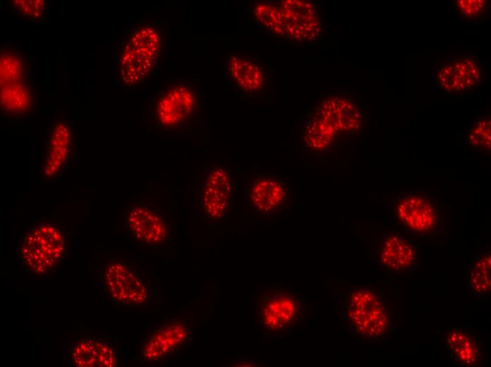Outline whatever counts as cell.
I'll return each instance as SVG.
<instances>
[{"instance_id":"6da1fadb","label":"cell","mask_w":491,"mask_h":367,"mask_svg":"<svg viewBox=\"0 0 491 367\" xmlns=\"http://www.w3.org/2000/svg\"><path fill=\"white\" fill-rule=\"evenodd\" d=\"M344 327L360 340L384 339L395 331L392 310L385 296L372 287H351L343 296Z\"/></svg>"},{"instance_id":"ba28073f","label":"cell","mask_w":491,"mask_h":367,"mask_svg":"<svg viewBox=\"0 0 491 367\" xmlns=\"http://www.w3.org/2000/svg\"><path fill=\"white\" fill-rule=\"evenodd\" d=\"M234 195V174L226 164L215 162L205 168L201 177L200 203L204 219H224Z\"/></svg>"},{"instance_id":"e0dca14e","label":"cell","mask_w":491,"mask_h":367,"mask_svg":"<svg viewBox=\"0 0 491 367\" xmlns=\"http://www.w3.org/2000/svg\"><path fill=\"white\" fill-rule=\"evenodd\" d=\"M117 360L116 350L109 342L92 337L78 339L68 353V364L72 366L113 367Z\"/></svg>"},{"instance_id":"5bb4252c","label":"cell","mask_w":491,"mask_h":367,"mask_svg":"<svg viewBox=\"0 0 491 367\" xmlns=\"http://www.w3.org/2000/svg\"><path fill=\"white\" fill-rule=\"evenodd\" d=\"M371 255L377 267L395 274L411 271L419 258L415 243L408 236L394 233L377 238Z\"/></svg>"},{"instance_id":"2e32d148","label":"cell","mask_w":491,"mask_h":367,"mask_svg":"<svg viewBox=\"0 0 491 367\" xmlns=\"http://www.w3.org/2000/svg\"><path fill=\"white\" fill-rule=\"evenodd\" d=\"M315 110L333 126L338 134L352 133L360 128V109L349 98L329 95L319 102Z\"/></svg>"},{"instance_id":"3957f363","label":"cell","mask_w":491,"mask_h":367,"mask_svg":"<svg viewBox=\"0 0 491 367\" xmlns=\"http://www.w3.org/2000/svg\"><path fill=\"white\" fill-rule=\"evenodd\" d=\"M392 218L396 227L422 237L432 238L442 228L440 200L423 190L407 191L396 195Z\"/></svg>"},{"instance_id":"ffe728a7","label":"cell","mask_w":491,"mask_h":367,"mask_svg":"<svg viewBox=\"0 0 491 367\" xmlns=\"http://www.w3.org/2000/svg\"><path fill=\"white\" fill-rule=\"evenodd\" d=\"M338 135L333 126L314 109L305 125L303 140L309 150L319 152L328 148Z\"/></svg>"},{"instance_id":"9c48e42d","label":"cell","mask_w":491,"mask_h":367,"mask_svg":"<svg viewBox=\"0 0 491 367\" xmlns=\"http://www.w3.org/2000/svg\"><path fill=\"white\" fill-rule=\"evenodd\" d=\"M247 203L258 215H274L284 212L291 200V189L281 174L273 172H255L246 186Z\"/></svg>"},{"instance_id":"7402d4cb","label":"cell","mask_w":491,"mask_h":367,"mask_svg":"<svg viewBox=\"0 0 491 367\" xmlns=\"http://www.w3.org/2000/svg\"><path fill=\"white\" fill-rule=\"evenodd\" d=\"M490 268L491 253L489 246L485 248L475 257L467 281L469 291L476 294H490Z\"/></svg>"},{"instance_id":"30bf717a","label":"cell","mask_w":491,"mask_h":367,"mask_svg":"<svg viewBox=\"0 0 491 367\" xmlns=\"http://www.w3.org/2000/svg\"><path fill=\"white\" fill-rule=\"evenodd\" d=\"M199 97L187 82H175L159 97L155 114L159 124L166 128L184 127L195 116Z\"/></svg>"},{"instance_id":"d4e9b609","label":"cell","mask_w":491,"mask_h":367,"mask_svg":"<svg viewBox=\"0 0 491 367\" xmlns=\"http://www.w3.org/2000/svg\"><path fill=\"white\" fill-rule=\"evenodd\" d=\"M23 64L17 55L10 52L1 54V85L20 83L23 78Z\"/></svg>"},{"instance_id":"44dd1931","label":"cell","mask_w":491,"mask_h":367,"mask_svg":"<svg viewBox=\"0 0 491 367\" xmlns=\"http://www.w3.org/2000/svg\"><path fill=\"white\" fill-rule=\"evenodd\" d=\"M253 20L262 30L276 36L286 37L281 12L278 5L257 1L252 6Z\"/></svg>"},{"instance_id":"8fae6325","label":"cell","mask_w":491,"mask_h":367,"mask_svg":"<svg viewBox=\"0 0 491 367\" xmlns=\"http://www.w3.org/2000/svg\"><path fill=\"white\" fill-rule=\"evenodd\" d=\"M286 37L302 44H313L322 35V22L316 2L284 0L278 3Z\"/></svg>"},{"instance_id":"cb8c5ba5","label":"cell","mask_w":491,"mask_h":367,"mask_svg":"<svg viewBox=\"0 0 491 367\" xmlns=\"http://www.w3.org/2000/svg\"><path fill=\"white\" fill-rule=\"evenodd\" d=\"M490 124L487 116H479L472 124L466 136L468 144L485 155L490 152Z\"/></svg>"},{"instance_id":"9a60e30c","label":"cell","mask_w":491,"mask_h":367,"mask_svg":"<svg viewBox=\"0 0 491 367\" xmlns=\"http://www.w3.org/2000/svg\"><path fill=\"white\" fill-rule=\"evenodd\" d=\"M481 76L476 61L463 54L444 59L437 71L439 84L449 92L472 90L480 82Z\"/></svg>"},{"instance_id":"8992f818","label":"cell","mask_w":491,"mask_h":367,"mask_svg":"<svg viewBox=\"0 0 491 367\" xmlns=\"http://www.w3.org/2000/svg\"><path fill=\"white\" fill-rule=\"evenodd\" d=\"M99 282L104 294L123 306L145 305L151 296V284L131 264L111 260L100 269Z\"/></svg>"},{"instance_id":"5b68a950","label":"cell","mask_w":491,"mask_h":367,"mask_svg":"<svg viewBox=\"0 0 491 367\" xmlns=\"http://www.w3.org/2000/svg\"><path fill=\"white\" fill-rule=\"evenodd\" d=\"M161 36L157 27L145 24L130 34L122 48L119 73L128 85L141 82L157 61L161 49Z\"/></svg>"},{"instance_id":"603a6c76","label":"cell","mask_w":491,"mask_h":367,"mask_svg":"<svg viewBox=\"0 0 491 367\" xmlns=\"http://www.w3.org/2000/svg\"><path fill=\"white\" fill-rule=\"evenodd\" d=\"M0 95L1 108L9 113H23L31 104L30 92L20 83L1 85Z\"/></svg>"},{"instance_id":"484cf974","label":"cell","mask_w":491,"mask_h":367,"mask_svg":"<svg viewBox=\"0 0 491 367\" xmlns=\"http://www.w3.org/2000/svg\"><path fill=\"white\" fill-rule=\"evenodd\" d=\"M456 7L469 20L483 19L487 13V3L485 0L457 1Z\"/></svg>"},{"instance_id":"277c9868","label":"cell","mask_w":491,"mask_h":367,"mask_svg":"<svg viewBox=\"0 0 491 367\" xmlns=\"http://www.w3.org/2000/svg\"><path fill=\"white\" fill-rule=\"evenodd\" d=\"M194 338L189 318L176 315L159 320L146 331L140 342L139 359L143 363L167 360L186 347Z\"/></svg>"},{"instance_id":"52a82bcc","label":"cell","mask_w":491,"mask_h":367,"mask_svg":"<svg viewBox=\"0 0 491 367\" xmlns=\"http://www.w3.org/2000/svg\"><path fill=\"white\" fill-rule=\"evenodd\" d=\"M65 250L61 231L51 224H41L26 236L21 248L25 268L36 276H44L59 262Z\"/></svg>"},{"instance_id":"4fadbf2b","label":"cell","mask_w":491,"mask_h":367,"mask_svg":"<svg viewBox=\"0 0 491 367\" xmlns=\"http://www.w3.org/2000/svg\"><path fill=\"white\" fill-rule=\"evenodd\" d=\"M226 83L241 98H258L266 90L268 75L257 60L242 54L227 53L224 60Z\"/></svg>"},{"instance_id":"4316f807","label":"cell","mask_w":491,"mask_h":367,"mask_svg":"<svg viewBox=\"0 0 491 367\" xmlns=\"http://www.w3.org/2000/svg\"><path fill=\"white\" fill-rule=\"evenodd\" d=\"M13 5L20 13L30 18H39L44 13V1H13Z\"/></svg>"},{"instance_id":"ac0fdd59","label":"cell","mask_w":491,"mask_h":367,"mask_svg":"<svg viewBox=\"0 0 491 367\" xmlns=\"http://www.w3.org/2000/svg\"><path fill=\"white\" fill-rule=\"evenodd\" d=\"M447 347L461 366H475L482 357V345L468 330L460 327L447 330L444 335Z\"/></svg>"},{"instance_id":"7a4b0ae2","label":"cell","mask_w":491,"mask_h":367,"mask_svg":"<svg viewBox=\"0 0 491 367\" xmlns=\"http://www.w3.org/2000/svg\"><path fill=\"white\" fill-rule=\"evenodd\" d=\"M260 331L266 336L284 338L300 328L307 315V304L291 286L266 287L257 296Z\"/></svg>"},{"instance_id":"7c38bea8","label":"cell","mask_w":491,"mask_h":367,"mask_svg":"<svg viewBox=\"0 0 491 367\" xmlns=\"http://www.w3.org/2000/svg\"><path fill=\"white\" fill-rule=\"evenodd\" d=\"M123 222L130 238L141 246L161 245L169 236L162 212L141 202L132 203L124 210Z\"/></svg>"},{"instance_id":"d6986e66","label":"cell","mask_w":491,"mask_h":367,"mask_svg":"<svg viewBox=\"0 0 491 367\" xmlns=\"http://www.w3.org/2000/svg\"><path fill=\"white\" fill-rule=\"evenodd\" d=\"M70 133L67 125L60 122L52 128L44 164L47 178L54 176L63 166L68 152Z\"/></svg>"}]
</instances>
